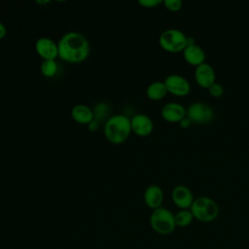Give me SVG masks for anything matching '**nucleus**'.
Returning a JSON list of instances; mask_svg holds the SVG:
<instances>
[{
  "instance_id": "39448f33",
  "label": "nucleus",
  "mask_w": 249,
  "mask_h": 249,
  "mask_svg": "<svg viewBox=\"0 0 249 249\" xmlns=\"http://www.w3.org/2000/svg\"><path fill=\"white\" fill-rule=\"evenodd\" d=\"M188 36L178 28H168L162 31L159 37L160 47L170 53L183 51L187 46Z\"/></svg>"
},
{
  "instance_id": "4468645a",
  "label": "nucleus",
  "mask_w": 249,
  "mask_h": 249,
  "mask_svg": "<svg viewBox=\"0 0 249 249\" xmlns=\"http://www.w3.org/2000/svg\"><path fill=\"white\" fill-rule=\"evenodd\" d=\"M183 55L188 63L196 66L205 62L206 58L204 50L197 44L186 46L183 50Z\"/></svg>"
},
{
  "instance_id": "ddd939ff",
  "label": "nucleus",
  "mask_w": 249,
  "mask_h": 249,
  "mask_svg": "<svg viewBox=\"0 0 249 249\" xmlns=\"http://www.w3.org/2000/svg\"><path fill=\"white\" fill-rule=\"evenodd\" d=\"M163 191L162 189L158 186V185H150L148 186L143 194V198L145 204L151 208V209H156L161 206L162 201H163Z\"/></svg>"
},
{
  "instance_id": "4be33fe9",
  "label": "nucleus",
  "mask_w": 249,
  "mask_h": 249,
  "mask_svg": "<svg viewBox=\"0 0 249 249\" xmlns=\"http://www.w3.org/2000/svg\"><path fill=\"white\" fill-rule=\"evenodd\" d=\"M193 122H192V120L186 115L180 122H179V124H180V126H182V127H189L190 125H191V124H192Z\"/></svg>"
},
{
  "instance_id": "1a4fd4ad",
  "label": "nucleus",
  "mask_w": 249,
  "mask_h": 249,
  "mask_svg": "<svg viewBox=\"0 0 249 249\" xmlns=\"http://www.w3.org/2000/svg\"><path fill=\"white\" fill-rule=\"evenodd\" d=\"M35 51L43 60L55 59L58 56L57 43L49 37L38 38L35 42Z\"/></svg>"
},
{
  "instance_id": "a211bd4d",
  "label": "nucleus",
  "mask_w": 249,
  "mask_h": 249,
  "mask_svg": "<svg viewBox=\"0 0 249 249\" xmlns=\"http://www.w3.org/2000/svg\"><path fill=\"white\" fill-rule=\"evenodd\" d=\"M58 70L57 63L55 59H48V60H43L41 65H40V71L41 73L48 78L53 77Z\"/></svg>"
},
{
  "instance_id": "f257e3e1",
  "label": "nucleus",
  "mask_w": 249,
  "mask_h": 249,
  "mask_svg": "<svg viewBox=\"0 0 249 249\" xmlns=\"http://www.w3.org/2000/svg\"><path fill=\"white\" fill-rule=\"evenodd\" d=\"M57 47L58 56L69 63H81L85 61L90 52L88 39L77 31L65 33L59 39Z\"/></svg>"
},
{
  "instance_id": "dca6fc26",
  "label": "nucleus",
  "mask_w": 249,
  "mask_h": 249,
  "mask_svg": "<svg viewBox=\"0 0 249 249\" xmlns=\"http://www.w3.org/2000/svg\"><path fill=\"white\" fill-rule=\"evenodd\" d=\"M166 93L167 89L163 81L152 82L146 89V94L152 100H160L163 98Z\"/></svg>"
},
{
  "instance_id": "f03ea898",
  "label": "nucleus",
  "mask_w": 249,
  "mask_h": 249,
  "mask_svg": "<svg viewBox=\"0 0 249 249\" xmlns=\"http://www.w3.org/2000/svg\"><path fill=\"white\" fill-rule=\"evenodd\" d=\"M131 132L130 119L125 115L116 114L105 122L104 136L112 144L124 143Z\"/></svg>"
},
{
  "instance_id": "f8f14e48",
  "label": "nucleus",
  "mask_w": 249,
  "mask_h": 249,
  "mask_svg": "<svg viewBox=\"0 0 249 249\" xmlns=\"http://www.w3.org/2000/svg\"><path fill=\"white\" fill-rule=\"evenodd\" d=\"M160 114L165 121L176 123L187 115V109L178 102H167L161 107Z\"/></svg>"
},
{
  "instance_id": "aec40b11",
  "label": "nucleus",
  "mask_w": 249,
  "mask_h": 249,
  "mask_svg": "<svg viewBox=\"0 0 249 249\" xmlns=\"http://www.w3.org/2000/svg\"><path fill=\"white\" fill-rule=\"evenodd\" d=\"M162 3L164 4V6L167 10L172 11V12L180 10L183 5L182 0H163Z\"/></svg>"
},
{
  "instance_id": "6e6552de",
  "label": "nucleus",
  "mask_w": 249,
  "mask_h": 249,
  "mask_svg": "<svg viewBox=\"0 0 249 249\" xmlns=\"http://www.w3.org/2000/svg\"><path fill=\"white\" fill-rule=\"evenodd\" d=\"M171 198L180 209H190L194 202V195L191 189L185 185H176L171 191Z\"/></svg>"
},
{
  "instance_id": "7ed1b4c3",
  "label": "nucleus",
  "mask_w": 249,
  "mask_h": 249,
  "mask_svg": "<svg viewBox=\"0 0 249 249\" xmlns=\"http://www.w3.org/2000/svg\"><path fill=\"white\" fill-rule=\"evenodd\" d=\"M195 219L209 223L214 221L219 215V205L211 197L207 196H200L194 199V202L190 208Z\"/></svg>"
},
{
  "instance_id": "20e7f679",
  "label": "nucleus",
  "mask_w": 249,
  "mask_h": 249,
  "mask_svg": "<svg viewBox=\"0 0 249 249\" xmlns=\"http://www.w3.org/2000/svg\"><path fill=\"white\" fill-rule=\"evenodd\" d=\"M149 222L152 230L162 235L173 232L176 228L174 214L168 208L163 206L156 208L152 211Z\"/></svg>"
},
{
  "instance_id": "9d476101",
  "label": "nucleus",
  "mask_w": 249,
  "mask_h": 249,
  "mask_svg": "<svg viewBox=\"0 0 249 249\" xmlns=\"http://www.w3.org/2000/svg\"><path fill=\"white\" fill-rule=\"evenodd\" d=\"M131 131L138 136H148L154 129L153 120L144 113H137L130 119Z\"/></svg>"
},
{
  "instance_id": "412c9836",
  "label": "nucleus",
  "mask_w": 249,
  "mask_h": 249,
  "mask_svg": "<svg viewBox=\"0 0 249 249\" xmlns=\"http://www.w3.org/2000/svg\"><path fill=\"white\" fill-rule=\"evenodd\" d=\"M162 2V0H139L138 4L144 8H154Z\"/></svg>"
},
{
  "instance_id": "b1692460",
  "label": "nucleus",
  "mask_w": 249,
  "mask_h": 249,
  "mask_svg": "<svg viewBox=\"0 0 249 249\" xmlns=\"http://www.w3.org/2000/svg\"><path fill=\"white\" fill-rule=\"evenodd\" d=\"M36 3H37V4H41V5H45V4H48V3H50V1H49V0H44V1H40V0H37V1H36Z\"/></svg>"
},
{
  "instance_id": "9b49d317",
  "label": "nucleus",
  "mask_w": 249,
  "mask_h": 249,
  "mask_svg": "<svg viewBox=\"0 0 249 249\" xmlns=\"http://www.w3.org/2000/svg\"><path fill=\"white\" fill-rule=\"evenodd\" d=\"M195 78L196 83L202 87L208 89L213 83H215L216 73L212 65H210L207 62H203L197 66H196L195 69Z\"/></svg>"
},
{
  "instance_id": "5701e85b",
  "label": "nucleus",
  "mask_w": 249,
  "mask_h": 249,
  "mask_svg": "<svg viewBox=\"0 0 249 249\" xmlns=\"http://www.w3.org/2000/svg\"><path fill=\"white\" fill-rule=\"evenodd\" d=\"M6 34H7V28L5 24L2 21H0V40L3 39L6 36Z\"/></svg>"
},
{
  "instance_id": "0eeeda50",
  "label": "nucleus",
  "mask_w": 249,
  "mask_h": 249,
  "mask_svg": "<svg viewBox=\"0 0 249 249\" xmlns=\"http://www.w3.org/2000/svg\"><path fill=\"white\" fill-rule=\"evenodd\" d=\"M163 82L167 92L177 96H185L191 90L190 82L180 74H170L165 77Z\"/></svg>"
},
{
  "instance_id": "423d86ee",
  "label": "nucleus",
  "mask_w": 249,
  "mask_h": 249,
  "mask_svg": "<svg viewBox=\"0 0 249 249\" xmlns=\"http://www.w3.org/2000/svg\"><path fill=\"white\" fill-rule=\"evenodd\" d=\"M187 116L194 123L205 124L214 118V111L207 103L202 101H195L187 108Z\"/></svg>"
},
{
  "instance_id": "2eb2a0df",
  "label": "nucleus",
  "mask_w": 249,
  "mask_h": 249,
  "mask_svg": "<svg viewBox=\"0 0 249 249\" xmlns=\"http://www.w3.org/2000/svg\"><path fill=\"white\" fill-rule=\"evenodd\" d=\"M71 117L80 124H89L94 120V112L88 105L77 104L71 109Z\"/></svg>"
},
{
  "instance_id": "6ab92c4d",
  "label": "nucleus",
  "mask_w": 249,
  "mask_h": 249,
  "mask_svg": "<svg viewBox=\"0 0 249 249\" xmlns=\"http://www.w3.org/2000/svg\"><path fill=\"white\" fill-rule=\"evenodd\" d=\"M208 91L209 93L214 96V97H220L223 95L224 93V87L222 86V84L215 82L213 83L209 88H208Z\"/></svg>"
},
{
  "instance_id": "f3484780",
  "label": "nucleus",
  "mask_w": 249,
  "mask_h": 249,
  "mask_svg": "<svg viewBox=\"0 0 249 249\" xmlns=\"http://www.w3.org/2000/svg\"><path fill=\"white\" fill-rule=\"evenodd\" d=\"M174 219L176 227L184 228L191 225L195 217L190 209H181L174 214Z\"/></svg>"
}]
</instances>
